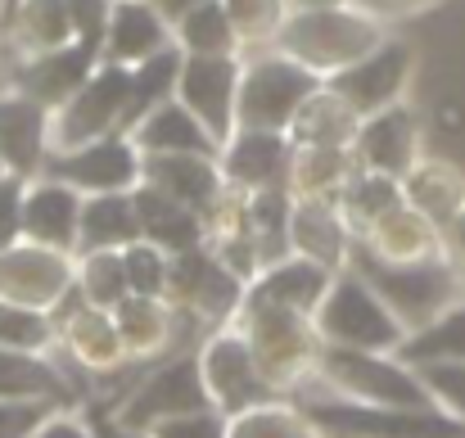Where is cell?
<instances>
[{
	"mask_svg": "<svg viewBox=\"0 0 465 438\" xmlns=\"http://www.w3.org/2000/svg\"><path fill=\"white\" fill-rule=\"evenodd\" d=\"M50 127H54V109L18 95V91H0V163L14 176H41L45 158H50Z\"/></svg>",
	"mask_w": 465,
	"mask_h": 438,
	"instance_id": "obj_19",
	"label": "cell"
},
{
	"mask_svg": "<svg viewBox=\"0 0 465 438\" xmlns=\"http://www.w3.org/2000/svg\"><path fill=\"white\" fill-rule=\"evenodd\" d=\"M443 254L452 258V267L465 276V208L443 226Z\"/></svg>",
	"mask_w": 465,
	"mask_h": 438,
	"instance_id": "obj_50",
	"label": "cell"
},
{
	"mask_svg": "<svg viewBox=\"0 0 465 438\" xmlns=\"http://www.w3.org/2000/svg\"><path fill=\"white\" fill-rule=\"evenodd\" d=\"M23 190H27V176H14V172L0 176V254L23 240Z\"/></svg>",
	"mask_w": 465,
	"mask_h": 438,
	"instance_id": "obj_45",
	"label": "cell"
},
{
	"mask_svg": "<svg viewBox=\"0 0 465 438\" xmlns=\"http://www.w3.org/2000/svg\"><path fill=\"white\" fill-rule=\"evenodd\" d=\"M114 321H118V334L127 343V357L132 362H154L172 348L176 339V321H181V307L172 298H154V294H127L118 307H114Z\"/></svg>",
	"mask_w": 465,
	"mask_h": 438,
	"instance_id": "obj_28",
	"label": "cell"
},
{
	"mask_svg": "<svg viewBox=\"0 0 465 438\" xmlns=\"http://www.w3.org/2000/svg\"><path fill=\"white\" fill-rule=\"evenodd\" d=\"M294 167V136L290 132H267V127H235L231 141L222 145V176L231 190H267V185H290Z\"/></svg>",
	"mask_w": 465,
	"mask_h": 438,
	"instance_id": "obj_17",
	"label": "cell"
},
{
	"mask_svg": "<svg viewBox=\"0 0 465 438\" xmlns=\"http://www.w3.org/2000/svg\"><path fill=\"white\" fill-rule=\"evenodd\" d=\"M348 267H352L357 276H366V285L393 307V316L407 325V334L425 330V325L439 321L452 303L465 298V276L452 267L448 254L416 258V263H389V258L371 254L361 240H352Z\"/></svg>",
	"mask_w": 465,
	"mask_h": 438,
	"instance_id": "obj_2",
	"label": "cell"
},
{
	"mask_svg": "<svg viewBox=\"0 0 465 438\" xmlns=\"http://www.w3.org/2000/svg\"><path fill=\"white\" fill-rule=\"evenodd\" d=\"M145 438H226V416H222L217 407L185 412V416H167V421H158Z\"/></svg>",
	"mask_w": 465,
	"mask_h": 438,
	"instance_id": "obj_44",
	"label": "cell"
},
{
	"mask_svg": "<svg viewBox=\"0 0 465 438\" xmlns=\"http://www.w3.org/2000/svg\"><path fill=\"white\" fill-rule=\"evenodd\" d=\"M77 290H82L86 303L114 312V307L132 294L123 249H91V254H77Z\"/></svg>",
	"mask_w": 465,
	"mask_h": 438,
	"instance_id": "obj_40",
	"label": "cell"
},
{
	"mask_svg": "<svg viewBox=\"0 0 465 438\" xmlns=\"http://www.w3.org/2000/svg\"><path fill=\"white\" fill-rule=\"evenodd\" d=\"M127 136L136 141L141 154H213V158H222V141L176 95L150 109Z\"/></svg>",
	"mask_w": 465,
	"mask_h": 438,
	"instance_id": "obj_25",
	"label": "cell"
},
{
	"mask_svg": "<svg viewBox=\"0 0 465 438\" xmlns=\"http://www.w3.org/2000/svg\"><path fill=\"white\" fill-rule=\"evenodd\" d=\"M411 73H416V50L398 36H384L371 55H361L357 64H348L343 73L325 77V86L357 114H380L389 105H398L411 86Z\"/></svg>",
	"mask_w": 465,
	"mask_h": 438,
	"instance_id": "obj_11",
	"label": "cell"
},
{
	"mask_svg": "<svg viewBox=\"0 0 465 438\" xmlns=\"http://www.w3.org/2000/svg\"><path fill=\"white\" fill-rule=\"evenodd\" d=\"M334 276H339V272L312 263L303 254H285V258L267 263V267L249 281L244 303H272V307H290V312H308L312 316V312L321 307V298H325Z\"/></svg>",
	"mask_w": 465,
	"mask_h": 438,
	"instance_id": "obj_22",
	"label": "cell"
},
{
	"mask_svg": "<svg viewBox=\"0 0 465 438\" xmlns=\"http://www.w3.org/2000/svg\"><path fill=\"white\" fill-rule=\"evenodd\" d=\"M352 145H294L290 190L294 194H339L352 172Z\"/></svg>",
	"mask_w": 465,
	"mask_h": 438,
	"instance_id": "obj_36",
	"label": "cell"
},
{
	"mask_svg": "<svg viewBox=\"0 0 465 438\" xmlns=\"http://www.w3.org/2000/svg\"><path fill=\"white\" fill-rule=\"evenodd\" d=\"M398 357H407L411 366H420V362H465V298L452 303L425 330L407 334V343L398 348Z\"/></svg>",
	"mask_w": 465,
	"mask_h": 438,
	"instance_id": "obj_38",
	"label": "cell"
},
{
	"mask_svg": "<svg viewBox=\"0 0 465 438\" xmlns=\"http://www.w3.org/2000/svg\"><path fill=\"white\" fill-rule=\"evenodd\" d=\"M145 172V154L127 132H109L100 141H86L77 149H54L45 158V176H59L77 185L82 194H104V190H136Z\"/></svg>",
	"mask_w": 465,
	"mask_h": 438,
	"instance_id": "obj_13",
	"label": "cell"
},
{
	"mask_svg": "<svg viewBox=\"0 0 465 438\" xmlns=\"http://www.w3.org/2000/svg\"><path fill=\"white\" fill-rule=\"evenodd\" d=\"M123 263H127V285L132 294H154V298H167V285H172V254L158 249L150 240H136L123 249Z\"/></svg>",
	"mask_w": 465,
	"mask_h": 438,
	"instance_id": "obj_42",
	"label": "cell"
},
{
	"mask_svg": "<svg viewBox=\"0 0 465 438\" xmlns=\"http://www.w3.org/2000/svg\"><path fill=\"white\" fill-rule=\"evenodd\" d=\"M59 339L50 312H36V307H23V303H9L0 298V348H27V353H50Z\"/></svg>",
	"mask_w": 465,
	"mask_h": 438,
	"instance_id": "obj_41",
	"label": "cell"
},
{
	"mask_svg": "<svg viewBox=\"0 0 465 438\" xmlns=\"http://www.w3.org/2000/svg\"><path fill=\"white\" fill-rule=\"evenodd\" d=\"M402 199L420 208L439 231L465 208V172L448 158H416V167L402 176Z\"/></svg>",
	"mask_w": 465,
	"mask_h": 438,
	"instance_id": "obj_29",
	"label": "cell"
},
{
	"mask_svg": "<svg viewBox=\"0 0 465 438\" xmlns=\"http://www.w3.org/2000/svg\"><path fill=\"white\" fill-rule=\"evenodd\" d=\"M420 158V118L407 100L380 109V114H366L357 123V136H352V163L366 167V172H384V176H407Z\"/></svg>",
	"mask_w": 465,
	"mask_h": 438,
	"instance_id": "obj_16",
	"label": "cell"
},
{
	"mask_svg": "<svg viewBox=\"0 0 465 438\" xmlns=\"http://www.w3.org/2000/svg\"><path fill=\"white\" fill-rule=\"evenodd\" d=\"M172 36H176L181 55H244L222 0H203L190 14H181L172 23Z\"/></svg>",
	"mask_w": 465,
	"mask_h": 438,
	"instance_id": "obj_33",
	"label": "cell"
},
{
	"mask_svg": "<svg viewBox=\"0 0 465 438\" xmlns=\"http://www.w3.org/2000/svg\"><path fill=\"white\" fill-rule=\"evenodd\" d=\"M181 45H167V50H158L150 59H141V64H132V114H127V132L150 114L158 109L163 100H172L176 95V82H181Z\"/></svg>",
	"mask_w": 465,
	"mask_h": 438,
	"instance_id": "obj_37",
	"label": "cell"
},
{
	"mask_svg": "<svg viewBox=\"0 0 465 438\" xmlns=\"http://www.w3.org/2000/svg\"><path fill=\"white\" fill-rule=\"evenodd\" d=\"M294 5H348V0H294Z\"/></svg>",
	"mask_w": 465,
	"mask_h": 438,
	"instance_id": "obj_52",
	"label": "cell"
},
{
	"mask_svg": "<svg viewBox=\"0 0 465 438\" xmlns=\"http://www.w3.org/2000/svg\"><path fill=\"white\" fill-rule=\"evenodd\" d=\"M150 5H154L167 23H176L181 14H190V9H194V5H203V0H150Z\"/></svg>",
	"mask_w": 465,
	"mask_h": 438,
	"instance_id": "obj_51",
	"label": "cell"
},
{
	"mask_svg": "<svg viewBox=\"0 0 465 438\" xmlns=\"http://www.w3.org/2000/svg\"><path fill=\"white\" fill-rule=\"evenodd\" d=\"M127 114H132V68L100 59L95 73L77 86V95L54 109L50 154L100 141L109 132H127Z\"/></svg>",
	"mask_w": 465,
	"mask_h": 438,
	"instance_id": "obj_8",
	"label": "cell"
},
{
	"mask_svg": "<svg viewBox=\"0 0 465 438\" xmlns=\"http://www.w3.org/2000/svg\"><path fill=\"white\" fill-rule=\"evenodd\" d=\"M398 199H402V181L384 176V172H366V167H352L348 181L334 194V204H339V213H343L352 235H366Z\"/></svg>",
	"mask_w": 465,
	"mask_h": 438,
	"instance_id": "obj_32",
	"label": "cell"
},
{
	"mask_svg": "<svg viewBox=\"0 0 465 438\" xmlns=\"http://www.w3.org/2000/svg\"><path fill=\"white\" fill-rule=\"evenodd\" d=\"M136 199V217H141V240H150L167 254H181V249H194V244H208V217L176 204L172 194H163L154 185H136L132 190Z\"/></svg>",
	"mask_w": 465,
	"mask_h": 438,
	"instance_id": "obj_27",
	"label": "cell"
},
{
	"mask_svg": "<svg viewBox=\"0 0 465 438\" xmlns=\"http://www.w3.org/2000/svg\"><path fill=\"white\" fill-rule=\"evenodd\" d=\"M416 371L425 389L434 393V403L465 425V362H420Z\"/></svg>",
	"mask_w": 465,
	"mask_h": 438,
	"instance_id": "obj_43",
	"label": "cell"
},
{
	"mask_svg": "<svg viewBox=\"0 0 465 438\" xmlns=\"http://www.w3.org/2000/svg\"><path fill=\"white\" fill-rule=\"evenodd\" d=\"M321 343H339V348H371V353H398L407 343V325L393 316V307L366 285V276H357L352 267H343L330 290L321 298V307L312 312Z\"/></svg>",
	"mask_w": 465,
	"mask_h": 438,
	"instance_id": "obj_6",
	"label": "cell"
},
{
	"mask_svg": "<svg viewBox=\"0 0 465 438\" xmlns=\"http://www.w3.org/2000/svg\"><path fill=\"white\" fill-rule=\"evenodd\" d=\"M244 55H185L176 100L226 145L235 132V95H240Z\"/></svg>",
	"mask_w": 465,
	"mask_h": 438,
	"instance_id": "obj_14",
	"label": "cell"
},
{
	"mask_svg": "<svg viewBox=\"0 0 465 438\" xmlns=\"http://www.w3.org/2000/svg\"><path fill=\"white\" fill-rule=\"evenodd\" d=\"M45 412H54L50 403H0V438H27Z\"/></svg>",
	"mask_w": 465,
	"mask_h": 438,
	"instance_id": "obj_47",
	"label": "cell"
},
{
	"mask_svg": "<svg viewBox=\"0 0 465 438\" xmlns=\"http://www.w3.org/2000/svg\"><path fill=\"white\" fill-rule=\"evenodd\" d=\"M357 123H361V118H357L330 86H321L308 105L299 109L290 136H294V145H352Z\"/></svg>",
	"mask_w": 465,
	"mask_h": 438,
	"instance_id": "obj_34",
	"label": "cell"
},
{
	"mask_svg": "<svg viewBox=\"0 0 465 438\" xmlns=\"http://www.w3.org/2000/svg\"><path fill=\"white\" fill-rule=\"evenodd\" d=\"M240 325L253 343V357H258L262 375L285 398L316 375V362H321L325 343H321L316 321L308 312H290V307H272V303H244Z\"/></svg>",
	"mask_w": 465,
	"mask_h": 438,
	"instance_id": "obj_5",
	"label": "cell"
},
{
	"mask_svg": "<svg viewBox=\"0 0 465 438\" xmlns=\"http://www.w3.org/2000/svg\"><path fill=\"white\" fill-rule=\"evenodd\" d=\"M95 64H100V45H86V41H68L41 55H14L5 91H18L45 109H59L77 95V86L95 73Z\"/></svg>",
	"mask_w": 465,
	"mask_h": 438,
	"instance_id": "obj_15",
	"label": "cell"
},
{
	"mask_svg": "<svg viewBox=\"0 0 465 438\" xmlns=\"http://www.w3.org/2000/svg\"><path fill=\"white\" fill-rule=\"evenodd\" d=\"M199 366H203V384L213 393V407L222 416H235V412H249L258 403H272V398H285L258 366L253 357V343L244 334V325H213L199 343Z\"/></svg>",
	"mask_w": 465,
	"mask_h": 438,
	"instance_id": "obj_9",
	"label": "cell"
},
{
	"mask_svg": "<svg viewBox=\"0 0 465 438\" xmlns=\"http://www.w3.org/2000/svg\"><path fill=\"white\" fill-rule=\"evenodd\" d=\"M226 14H231V27L240 36V50L253 55V50H272L294 0H222Z\"/></svg>",
	"mask_w": 465,
	"mask_h": 438,
	"instance_id": "obj_39",
	"label": "cell"
},
{
	"mask_svg": "<svg viewBox=\"0 0 465 438\" xmlns=\"http://www.w3.org/2000/svg\"><path fill=\"white\" fill-rule=\"evenodd\" d=\"M0 176H5V163H0Z\"/></svg>",
	"mask_w": 465,
	"mask_h": 438,
	"instance_id": "obj_54",
	"label": "cell"
},
{
	"mask_svg": "<svg viewBox=\"0 0 465 438\" xmlns=\"http://www.w3.org/2000/svg\"><path fill=\"white\" fill-rule=\"evenodd\" d=\"M82 190L59 181V176H32L23 190V240L77 254V235H82Z\"/></svg>",
	"mask_w": 465,
	"mask_h": 438,
	"instance_id": "obj_18",
	"label": "cell"
},
{
	"mask_svg": "<svg viewBox=\"0 0 465 438\" xmlns=\"http://www.w3.org/2000/svg\"><path fill=\"white\" fill-rule=\"evenodd\" d=\"M325 86L321 73L308 64L290 59L285 50H253L244 55L240 73V95H235V127H267V132H290L299 109Z\"/></svg>",
	"mask_w": 465,
	"mask_h": 438,
	"instance_id": "obj_4",
	"label": "cell"
},
{
	"mask_svg": "<svg viewBox=\"0 0 465 438\" xmlns=\"http://www.w3.org/2000/svg\"><path fill=\"white\" fill-rule=\"evenodd\" d=\"M371 254H380V258H389V263H416V258H434V254H443V231L420 213V208H411L407 199H398L366 235H357Z\"/></svg>",
	"mask_w": 465,
	"mask_h": 438,
	"instance_id": "obj_26",
	"label": "cell"
},
{
	"mask_svg": "<svg viewBox=\"0 0 465 438\" xmlns=\"http://www.w3.org/2000/svg\"><path fill=\"white\" fill-rule=\"evenodd\" d=\"M9 9H14V0H0V23L9 18Z\"/></svg>",
	"mask_w": 465,
	"mask_h": 438,
	"instance_id": "obj_53",
	"label": "cell"
},
{
	"mask_svg": "<svg viewBox=\"0 0 465 438\" xmlns=\"http://www.w3.org/2000/svg\"><path fill=\"white\" fill-rule=\"evenodd\" d=\"M141 181L172 194L176 204L203 213V217H213L222 194H226L222 158H213V154H145Z\"/></svg>",
	"mask_w": 465,
	"mask_h": 438,
	"instance_id": "obj_21",
	"label": "cell"
},
{
	"mask_svg": "<svg viewBox=\"0 0 465 438\" xmlns=\"http://www.w3.org/2000/svg\"><path fill=\"white\" fill-rule=\"evenodd\" d=\"M73 285H77V254H64L36 240H18L0 254V298L9 303L54 312Z\"/></svg>",
	"mask_w": 465,
	"mask_h": 438,
	"instance_id": "obj_12",
	"label": "cell"
},
{
	"mask_svg": "<svg viewBox=\"0 0 465 438\" xmlns=\"http://www.w3.org/2000/svg\"><path fill=\"white\" fill-rule=\"evenodd\" d=\"M294 393H325V398L380 403V407H439L434 393L425 389L420 371L407 357L371 353V348H339V343L321 348L316 375Z\"/></svg>",
	"mask_w": 465,
	"mask_h": 438,
	"instance_id": "obj_1",
	"label": "cell"
},
{
	"mask_svg": "<svg viewBox=\"0 0 465 438\" xmlns=\"http://www.w3.org/2000/svg\"><path fill=\"white\" fill-rule=\"evenodd\" d=\"M176 45L172 36V23L158 14L150 0H114L109 9V27H104V45H100V59L109 64H141L158 50Z\"/></svg>",
	"mask_w": 465,
	"mask_h": 438,
	"instance_id": "obj_23",
	"label": "cell"
},
{
	"mask_svg": "<svg viewBox=\"0 0 465 438\" xmlns=\"http://www.w3.org/2000/svg\"><path fill=\"white\" fill-rule=\"evenodd\" d=\"M5 23H9L14 55H41V50H59V45L77 41L68 0H14Z\"/></svg>",
	"mask_w": 465,
	"mask_h": 438,
	"instance_id": "obj_31",
	"label": "cell"
},
{
	"mask_svg": "<svg viewBox=\"0 0 465 438\" xmlns=\"http://www.w3.org/2000/svg\"><path fill=\"white\" fill-rule=\"evenodd\" d=\"M213 407V393L203 384V366L199 353H172L167 362L145 366L141 384L114 407V421L132 434H150L158 421L167 416H185V412H203Z\"/></svg>",
	"mask_w": 465,
	"mask_h": 438,
	"instance_id": "obj_7",
	"label": "cell"
},
{
	"mask_svg": "<svg viewBox=\"0 0 465 438\" xmlns=\"http://www.w3.org/2000/svg\"><path fill=\"white\" fill-rule=\"evenodd\" d=\"M352 231L334 204V194H294L290 204V249L312 263L343 272L352 258Z\"/></svg>",
	"mask_w": 465,
	"mask_h": 438,
	"instance_id": "obj_20",
	"label": "cell"
},
{
	"mask_svg": "<svg viewBox=\"0 0 465 438\" xmlns=\"http://www.w3.org/2000/svg\"><path fill=\"white\" fill-rule=\"evenodd\" d=\"M384 36L389 27L352 0L348 5H294L276 36V50L308 64L321 77H334L361 55H371Z\"/></svg>",
	"mask_w": 465,
	"mask_h": 438,
	"instance_id": "obj_3",
	"label": "cell"
},
{
	"mask_svg": "<svg viewBox=\"0 0 465 438\" xmlns=\"http://www.w3.org/2000/svg\"><path fill=\"white\" fill-rule=\"evenodd\" d=\"M109 9H114V0H68V14H73V36H77V41H86V45H104Z\"/></svg>",
	"mask_w": 465,
	"mask_h": 438,
	"instance_id": "obj_46",
	"label": "cell"
},
{
	"mask_svg": "<svg viewBox=\"0 0 465 438\" xmlns=\"http://www.w3.org/2000/svg\"><path fill=\"white\" fill-rule=\"evenodd\" d=\"M27 438H95V425H86V421L73 416L68 407H54V412H45V421Z\"/></svg>",
	"mask_w": 465,
	"mask_h": 438,
	"instance_id": "obj_49",
	"label": "cell"
},
{
	"mask_svg": "<svg viewBox=\"0 0 465 438\" xmlns=\"http://www.w3.org/2000/svg\"><path fill=\"white\" fill-rule=\"evenodd\" d=\"M352 5H361L371 18H380L384 27L389 23H407V18H420V14H430V9H439L443 0H352Z\"/></svg>",
	"mask_w": 465,
	"mask_h": 438,
	"instance_id": "obj_48",
	"label": "cell"
},
{
	"mask_svg": "<svg viewBox=\"0 0 465 438\" xmlns=\"http://www.w3.org/2000/svg\"><path fill=\"white\" fill-rule=\"evenodd\" d=\"M141 240V217H136V199L132 190H104V194H86L82 199V235H77V254L91 249H127Z\"/></svg>",
	"mask_w": 465,
	"mask_h": 438,
	"instance_id": "obj_30",
	"label": "cell"
},
{
	"mask_svg": "<svg viewBox=\"0 0 465 438\" xmlns=\"http://www.w3.org/2000/svg\"><path fill=\"white\" fill-rule=\"evenodd\" d=\"M77 380L50 362L45 353H27V348H0V403H50V407H68Z\"/></svg>",
	"mask_w": 465,
	"mask_h": 438,
	"instance_id": "obj_24",
	"label": "cell"
},
{
	"mask_svg": "<svg viewBox=\"0 0 465 438\" xmlns=\"http://www.w3.org/2000/svg\"><path fill=\"white\" fill-rule=\"evenodd\" d=\"M244 290L249 281H240L208 244H194V249H181L172 254V285L167 298L190 307L203 325H226L240 316L244 307Z\"/></svg>",
	"mask_w": 465,
	"mask_h": 438,
	"instance_id": "obj_10",
	"label": "cell"
},
{
	"mask_svg": "<svg viewBox=\"0 0 465 438\" xmlns=\"http://www.w3.org/2000/svg\"><path fill=\"white\" fill-rule=\"evenodd\" d=\"M226 438H321V430L308 421V412L290 398L258 403L249 412L226 416Z\"/></svg>",
	"mask_w": 465,
	"mask_h": 438,
	"instance_id": "obj_35",
	"label": "cell"
}]
</instances>
